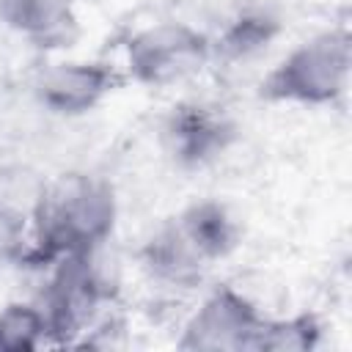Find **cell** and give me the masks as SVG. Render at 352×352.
<instances>
[{
  "label": "cell",
  "mask_w": 352,
  "mask_h": 352,
  "mask_svg": "<svg viewBox=\"0 0 352 352\" xmlns=\"http://www.w3.org/2000/svg\"><path fill=\"white\" fill-rule=\"evenodd\" d=\"M25 248H28V239H25V217L6 198H0V270L6 264L22 261Z\"/></svg>",
  "instance_id": "14"
},
{
  "label": "cell",
  "mask_w": 352,
  "mask_h": 352,
  "mask_svg": "<svg viewBox=\"0 0 352 352\" xmlns=\"http://www.w3.org/2000/svg\"><path fill=\"white\" fill-rule=\"evenodd\" d=\"M168 151L182 165H204L234 140V124L206 104H179L165 124Z\"/></svg>",
  "instance_id": "7"
},
{
  "label": "cell",
  "mask_w": 352,
  "mask_h": 352,
  "mask_svg": "<svg viewBox=\"0 0 352 352\" xmlns=\"http://www.w3.org/2000/svg\"><path fill=\"white\" fill-rule=\"evenodd\" d=\"M209 38L187 22H157L138 30L126 44L129 77L140 85H173L206 66Z\"/></svg>",
  "instance_id": "3"
},
{
  "label": "cell",
  "mask_w": 352,
  "mask_h": 352,
  "mask_svg": "<svg viewBox=\"0 0 352 352\" xmlns=\"http://www.w3.org/2000/svg\"><path fill=\"white\" fill-rule=\"evenodd\" d=\"M124 85V74H118L107 63L88 60H66L47 66L36 80L38 102L58 116H80L94 110L107 94Z\"/></svg>",
  "instance_id": "6"
},
{
  "label": "cell",
  "mask_w": 352,
  "mask_h": 352,
  "mask_svg": "<svg viewBox=\"0 0 352 352\" xmlns=\"http://www.w3.org/2000/svg\"><path fill=\"white\" fill-rule=\"evenodd\" d=\"M278 33V22L267 14H245L239 16L223 36V50L231 55H248L258 47H264Z\"/></svg>",
  "instance_id": "13"
},
{
  "label": "cell",
  "mask_w": 352,
  "mask_h": 352,
  "mask_svg": "<svg viewBox=\"0 0 352 352\" xmlns=\"http://www.w3.org/2000/svg\"><path fill=\"white\" fill-rule=\"evenodd\" d=\"M173 226L184 236V242L195 250V256L209 267L212 261L226 258L239 245V226L231 212L220 201H198L187 206Z\"/></svg>",
  "instance_id": "9"
},
{
  "label": "cell",
  "mask_w": 352,
  "mask_h": 352,
  "mask_svg": "<svg viewBox=\"0 0 352 352\" xmlns=\"http://www.w3.org/2000/svg\"><path fill=\"white\" fill-rule=\"evenodd\" d=\"M352 69V38L333 28L297 44L264 80L261 96L286 104H333L346 94Z\"/></svg>",
  "instance_id": "2"
},
{
  "label": "cell",
  "mask_w": 352,
  "mask_h": 352,
  "mask_svg": "<svg viewBox=\"0 0 352 352\" xmlns=\"http://www.w3.org/2000/svg\"><path fill=\"white\" fill-rule=\"evenodd\" d=\"M319 322L314 314H297L292 319H264L253 352H308L319 344Z\"/></svg>",
  "instance_id": "11"
},
{
  "label": "cell",
  "mask_w": 352,
  "mask_h": 352,
  "mask_svg": "<svg viewBox=\"0 0 352 352\" xmlns=\"http://www.w3.org/2000/svg\"><path fill=\"white\" fill-rule=\"evenodd\" d=\"M55 264L58 270L50 280L44 316L50 338L58 344H72L74 336L85 333V327L94 322L96 311L110 297V292L94 270V253L66 256Z\"/></svg>",
  "instance_id": "4"
},
{
  "label": "cell",
  "mask_w": 352,
  "mask_h": 352,
  "mask_svg": "<svg viewBox=\"0 0 352 352\" xmlns=\"http://www.w3.org/2000/svg\"><path fill=\"white\" fill-rule=\"evenodd\" d=\"M116 212V192L104 179L63 173L36 198L33 239L19 264L44 267L66 256L94 253L113 234Z\"/></svg>",
  "instance_id": "1"
},
{
  "label": "cell",
  "mask_w": 352,
  "mask_h": 352,
  "mask_svg": "<svg viewBox=\"0 0 352 352\" xmlns=\"http://www.w3.org/2000/svg\"><path fill=\"white\" fill-rule=\"evenodd\" d=\"M264 316L231 286L214 289L184 324L179 349L190 352H242L253 349Z\"/></svg>",
  "instance_id": "5"
},
{
  "label": "cell",
  "mask_w": 352,
  "mask_h": 352,
  "mask_svg": "<svg viewBox=\"0 0 352 352\" xmlns=\"http://www.w3.org/2000/svg\"><path fill=\"white\" fill-rule=\"evenodd\" d=\"M0 16L38 47H63L77 36L72 0H0Z\"/></svg>",
  "instance_id": "8"
},
{
  "label": "cell",
  "mask_w": 352,
  "mask_h": 352,
  "mask_svg": "<svg viewBox=\"0 0 352 352\" xmlns=\"http://www.w3.org/2000/svg\"><path fill=\"white\" fill-rule=\"evenodd\" d=\"M50 338L47 316L30 302H8L0 311V352H33Z\"/></svg>",
  "instance_id": "12"
},
{
  "label": "cell",
  "mask_w": 352,
  "mask_h": 352,
  "mask_svg": "<svg viewBox=\"0 0 352 352\" xmlns=\"http://www.w3.org/2000/svg\"><path fill=\"white\" fill-rule=\"evenodd\" d=\"M143 264L146 270L165 280V283H176V286H192L201 280L206 264L195 256V250L184 242V236L179 234V228L173 223H168L165 228H160L143 248Z\"/></svg>",
  "instance_id": "10"
}]
</instances>
